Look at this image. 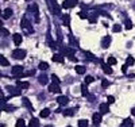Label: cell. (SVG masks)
I'll return each instance as SVG.
<instances>
[{"label": "cell", "instance_id": "1", "mask_svg": "<svg viewBox=\"0 0 135 127\" xmlns=\"http://www.w3.org/2000/svg\"><path fill=\"white\" fill-rule=\"evenodd\" d=\"M20 27H22V30L24 31V34H31L32 33V26L30 24V22L27 20L26 18H23V19H22Z\"/></svg>", "mask_w": 135, "mask_h": 127}, {"label": "cell", "instance_id": "2", "mask_svg": "<svg viewBox=\"0 0 135 127\" xmlns=\"http://www.w3.org/2000/svg\"><path fill=\"white\" fill-rule=\"evenodd\" d=\"M26 54H27L26 50H23V49H15L12 51V57L16 58V60H23L26 57Z\"/></svg>", "mask_w": 135, "mask_h": 127}, {"label": "cell", "instance_id": "3", "mask_svg": "<svg viewBox=\"0 0 135 127\" xmlns=\"http://www.w3.org/2000/svg\"><path fill=\"white\" fill-rule=\"evenodd\" d=\"M11 73H12V76H14V77H20L22 74H23V66H20V65H15V66H12Z\"/></svg>", "mask_w": 135, "mask_h": 127}, {"label": "cell", "instance_id": "4", "mask_svg": "<svg viewBox=\"0 0 135 127\" xmlns=\"http://www.w3.org/2000/svg\"><path fill=\"white\" fill-rule=\"evenodd\" d=\"M77 1H78V0H65L64 3H62V7L66 8V10H68V8H72V7H74L76 4H77Z\"/></svg>", "mask_w": 135, "mask_h": 127}, {"label": "cell", "instance_id": "5", "mask_svg": "<svg viewBox=\"0 0 135 127\" xmlns=\"http://www.w3.org/2000/svg\"><path fill=\"white\" fill-rule=\"evenodd\" d=\"M49 91H50L51 93H61V88H59L58 84H55V83L49 85Z\"/></svg>", "mask_w": 135, "mask_h": 127}, {"label": "cell", "instance_id": "6", "mask_svg": "<svg viewBox=\"0 0 135 127\" xmlns=\"http://www.w3.org/2000/svg\"><path fill=\"white\" fill-rule=\"evenodd\" d=\"M92 120H93V124H95V126H99V124L101 123V114H100V112L93 114V116H92Z\"/></svg>", "mask_w": 135, "mask_h": 127}, {"label": "cell", "instance_id": "7", "mask_svg": "<svg viewBox=\"0 0 135 127\" xmlns=\"http://www.w3.org/2000/svg\"><path fill=\"white\" fill-rule=\"evenodd\" d=\"M111 41H112V39H111V35H107V37H104V38H103V42H101V46L104 47V49H107L108 46L111 45Z\"/></svg>", "mask_w": 135, "mask_h": 127}, {"label": "cell", "instance_id": "8", "mask_svg": "<svg viewBox=\"0 0 135 127\" xmlns=\"http://www.w3.org/2000/svg\"><path fill=\"white\" fill-rule=\"evenodd\" d=\"M7 89L11 92V95H14V96H19L22 93L20 88H14V87H7Z\"/></svg>", "mask_w": 135, "mask_h": 127}, {"label": "cell", "instance_id": "9", "mask_svg": "<svg viewBox=\"0 0 135 127\" xmlns=\"http://www.w3.org/2000/svg\"><path fill=\"white\" fill-rule=\"evenodd\" d=\"M57 103H58L59 105H66L69 103V99H68L66 96H59L58 99H57Z\"/></svg>", "mask_w": 135, "mask_h": 127}, {"label": "cell", "instance_id": "10", "mask_svg": "<svg viewBox=\"0 0 135 127\" xmlns=\"http://www.w3.org/2000/svg\"><path fill=\"white\" fill-rule=\"evenodd\" d=\"M61 54L62 55H73L74 54V50L69 49V47H62L61 49Z\"/></svg>", "mask_w": 135, "mask_h": 127}, {"label": "cell", "instance_id": "11", "mask_svg": "<svg viewBox=\"0 0 135 127\" xmlns=\"http://www.w3.org/2000/svg\"><path fill=\"white\" fill-rule=\"evenodd\" d=\"M50 6H51V11H53V14H59V7L55 4L54 0H50Z\"/></svg>", "mask_w": 135, "mask_h": 127}, {"label": "cell", "instance_id": "12", "mask_svg": "<svg viewBox=\"0 0 135 127\" xmlns=\"http://www.w3.org/2000/svg\"><path fill=\"white\" fill-rule=\"evenodd\" d=\"M38 81L42 84V85H46V84L49 83V77L46 76V74H41V76L38 77Z\"/></svg>", "mask_w": 135, "mask_h": 127}, {"label": "cell", "instance_id": "13", "mask_svg": "<svg viewBox=\"0 0 135 127\" xmlns=\"http://www.w3.org/2000/svg\"><path fill=\"white\" fill-rule=\"evenodd\" d=\"M12 16V10L11 8H5L3 11V19H10Z\"/></svg>", "mask_w": 135, "mask_h": 127}, {"label": "cell", "instance_id": "14", "mask_svg": "<svg viewBox=\"0 0 135 127\" xmlns=\"http://www.w3.org/2000/svg\"><path fill=\"white\" fill-rule=\"evenodd\" d=\"M103 70H104L105 74H112V68H111L109 64H104L103 65Z\"/></svg>", "mask_w": 135, "mask_h": 127}, {"label": "cell", "instance_id": "15", "mask_svg": "<svg viewBox=\"0 0 135 127\" xmlns=\"http://www.w3.org/2000/svg\"><path fill=\"white\" fill-rule=\"evenodd\" d=\"M23 105L26 107L27 110H30V111H34V110H32V104H31V101H30V100L27 99V97H24V99H23Z\"/></svg>", "mask_w": 135, "mask_h": 127}, {"label": "cell", "instance_id": "16", "mask_svg": "<svg viewBox=\"0 0 135 127\" xmlns=\"http://www.w3.org/2000/svg\"><path fill=\"white\" fill-rule=\"evenodd\" d=\"M120 127H134V122L131 120V119H124Z\"/></svg>", "mask_w": 135, "mask_h": 127}, {"label": "cell", "instance_id": "17", "mask_svg": "<svg viewBox=\"0 0 135 127\" xmlns=\"http://www.w3.org/2000/svg\"><path fill=\"white\" fill-rule=\"evenodd\" d=\"M53 61H54V62H59V64H62V62H64V55H62V54H54L53 55Z\"/></svg>", "mask_w": 135, "mask_h": 127}, {"label": "cell", "instance_id": "18", "mask_svg": "<svg viewBox=\"0 0 135 127\" xmlns=\"http://www.w3.org/2000/svg\"><path fill=\"white\" fill-rule=\"evenodd\" d=\"M22 41H23V37L20 34H14V42H15V45H20Z\"/></svg>", "mask_w": 135, "mask_h": 127}, {"label": "cell", "instance_id": "19", "mask_svg": "<svg viewBox=\"0 0 135 127\" xmlns=\"http://www.w3.org/2000/svg\"><path fill=\"white\" fill-rule=\"evenodd\" d=\"M99 110H100V114L101 115H104V114H108V104H100V107H99Z\"/></svg>", "mask_w": 135, "mask_h": 127}, {"label": "cell", "instance_id": "20", "mask_svg": "<svg viewBox=\"0 0 135 127\" xmlns=\"http://www.w3.org/2000/svg\"><path fill=\"white\" fill-rule=\"evenodd\" d=\"M74 70L78 73V74H84V73L86 72V68L85 66H81V65H77V66L74 68Z\"/></svg>", "mask_w": 135, "mask_h": 127}, {"label": "cell", "instance_id": "21", "mask_svg": "<svg viewBox=\"0 0 135 127\" xmlns=\"http://www.w3.org/2000/svg\"><path fill=\"white\" fill-rule=\"evenodd\" d=\"M18 87L20 89H27L30 87V83H27V81H18Z\"/></svg>", "mask_w": 135, "mask_h": 127}, {"label": "cell", "instance_id": "22", "mask_svg": "<svg viewBox=\"0 0 135 127\" xmlns=\"http://www.w3.org/2000/svg\"><path fill=\"white\" fill-rule=\"evenodd\" d=\"M76 110H77V108H70V110L64 111L62 114H64V116H73L74 115V112H76Z\"/></svg>", "mask_w": 135, "mask_h": 127}, {"label": "cell", "instance_id": "23", "mask_svg": "<svg viewBox=\"0 0 135 127\" xmlns=\"http://www.w3.org/2000/svg\"><path fill=\"white\" fill-rule=\"evenodd\" d=\"M30 127H39V120L37 118H32L30 120Z\"/></svg>", "mask_w": 135, "mask_h": 127}, {"label": "cell", "instance_id": "24", "mask_svg": "<svg viewBox=\"0 0 135 127\" xmlns=\"http://www.w3.org/2000/svg\"><path fill=\"white\" fill-rule=\"evenodd\" d=\"M39 115H41V118H47V116L50 115V110H49V108H45V110L41 111Z\"/></svg>", "mask_w": 135, "mask_h": 127}, {"label": "cell", "instance_id": "25", "mask_svg": "<svg viewBox=\"0 0 135 127\" xmlns=\"http://www.w3.org/2000/svg\"><path fill=\"white\" fill-rule=\"evenodd\" d=\"M134 64H135V58L132 55H128V57H127V65H128V66H132Z\"/></svg>", "mask_w": 135, "mask_h": 127}, {"label": "cell", "instance_id": "26", "mask_svg": "<svg viewBox=\"0 0 135 127\" xmlns=\"http://www.w3.org/2000/svg\"><path fill=\"white\" fill-rule=\"evenodd\" d=\"M39 69H41V70H47L49 69V64L47 62H39Z\"/></svg>", "mask_w": 135, "mask_h": 127}, {"label": "cell", "instance_id": "27", "mask_svg": "<svg viewBox=\"0 0 135 127\" xmlns=\"http://www.w3.org/2000/svg\"><path fill=\"white\" fill-rule=\"evenodd\" d=\"M0 64H1V66H8V60L3 55H0Z\"/></svg>", "mask_w": 135, "mask_h": 127}, {"label": "cell", "instance_id": "28", "mask_svg": "<svg viewBox=\"0 0 135 127\" xmlns=\"http://www.w3.org/2000/svg\"><path fill=\"white\" fill-rule=\"evenodd\" d=\"M81 93L84 96H88V88H86V84H82L81 85Z\"/></svg>", "mask_w": 135, "mask_h": 127}, {"label": "cell", "instance_id": "29", "mask_svg": "<svg viewBox=\"0 0 135 127\" xmlns=\"http://www.w3.org/2000/svg\"><path fill=\"white\" fill-rule=\"evenodd\" d=\"M78 127H88V120H85V119L78 120Z\"/></svg>", "mask_w": 135, "mask_h": 127}, {"label": "cell", "instance_id": "30", "mask_svg": "<svg viewBox=\"0 0 135 127\" xmlns=\"http://www.w3.org/2000/svg\"><path fill=\"white\" fill-rule=\"evenodd\" d=\"M16 127H26L24 120H23V119H18V122H16Z\"/></svg>", "mask_w": 135, "mask_h": 127}, {"label": "cell", "instance_id": "31", "mask_svg": "<svg viewBox=\"0 0 135 127\" xmlns=\"http://www.w3.org/2000/svg\"><path fill=\"white\" fill-rule=\"evenodd\" d=\"M112 30H113V33H119V31H122V26L120 24H113Z\"/></svg>", "mask_w": 135, "mask_h": 127}, {"label": "cell", "instance_id": "32", "mask_svg": "<svg viewBox=\"0 0 135 127\" xmlns=\"http://www.w3.org/2000/svg\"><path fill=\"white\" fill-rule=\"evenodd\" d=\"M78 16H80L81 19H86V18H89V15L85 14V11H81V12H78Z\"/></svg>", "mask_w": 135, "mask_h": 127}, {"label": "cell", "instance_id": "33", "mask_svg": "<svg viewBox=\"0 0 135 127\" xmlns=\"http://www.w3.org/2000/svg\"><path fill=\"white\" fill-rule=\"evenodd\" d=\"M69 20H70L69 15H62V22H64V24H68V23H69Z\"/></svg>", "mask_w": 135, "mask_h": 127}, {"label": "cell", "instance_id": "34", "mask_svg": "<svg viewBox=\"0 0 135 127\" xmlns=\"http://www.w3.org/2000/svg\"><path fill=\"white\" fill-rule=\"evenodd\" d=\"M107 62L109 64V65H115V64H116V58H113V57H109V58L107 60Z\"/></svg>", "mask_w": 135, "mask_h": 127}, {"label": "cell", "instance_id": "35", "mask_svg": "<svg viewBox=\"0 0 135 127\" xmlns=\"http://www.w3.org/2000/svg\"><path fill=\"white\" fill-rule=\"evenodd\" d=\"M50 77H51V80H53V83H55V84H59V83H61V80H59V78L57 77L55 74H53V76H50Z\"/></svg>", "mask_w": 135, "mask_h": 127}, {"label": "cell", "instance_id": "36", "mask_svg": "<svg viewBox=\"0 0 135 127\" xmlns=\"http://www.w3.org/2000/svg\"><path fill=\"white\" fill-rule=\"evenodd\" d=\"M93 80H95V78L92 77V76H88V77H85V84H91V83H93Z\"/></svg>", "mask_w": 135, "mask_h": 127}, {"label": "cell", "instance_id": "37", "mask_svg": "<svg viewBox=\"0 0 135 127\" xmlns=\"http://www.w3.org/2000/svg\"><path fill=\"white\" fill-rule=\"evenodd\" d=\"M124 27H126V30H131V28H132V23L130 22V20H127V22H126V26H124Z\"/></svg>", "mask_w": 135, "mask_h": 127}, {"label": "cell", "instance_id": "38", "mask_svg": "<svg viewBox=\"0 0 135 127\" xmlns=\"http://www.w3.org/2000/svg\"><path fill=\"white\" fill-rule=\"evenodd\" d=\"M108 85H109V81H108V80H103V81H101V87H103V88H107Z\"/></svg>", "mask_w": 135, "mask_h": 127}, {"label": "cell", "instance_id": "39", "mask_svg": "<svg viewBox=\"0 0 135 127\" xmlns=\"http://www.w3.org/2000/svg\"><path fill=\"white\" fill-rule=\"evenodd\" d=\"M1 34H3L4 37H7V35H10V33H8V30H7V28H3V27H1Z\"/></svg>", "mask_w": 135, "mask_h": 127}, {"label": "cell", "instance_id": "40", "mask_svg": "<svg viewBox=\"0 0 135 127\" xmlns=\"http://www.w3.org/2000/svg\"><path fill=\"white\" fill-rule=\"evenodd\" d=\"M107 100H108V103H109V104H112L113 101H115V97H113V96H108Z\"/></svg>", "mask_w": 135, "mask_h": 127}, {"label": "cell", "instance_id": "41", "mask_svg": "<svg viewBox=\"0 0 135 127\" xmlns=\"http://www.w3.org/2000/svg\"><path fill=\"white\" fill-rule=\"evenodd\" d=\"M4 110H5V111H15L16 108H15V107H10V105H5Z\"/></svg>", "mask_w": 135, "mask_h": 127}, {"label": "cell", "instance_id": "42", "mask_svg": "<svg viewBox=\"0 0 135 127\" xmlns=\"http://www.w3.org/2000/svg\"><path fill=\"white\" fill-rule=\"evenodd\" d=\"M127 66H128V65H127V64H126V65H123V66H122V72H123V73H126V72H127Z\"/></svg>", "mask_w": 135, "mask_h": 127}, {"label": "cell", "instance_id": "43", "mask_svg": "<svg viewBox=\"0 0 135 127\" xmlns=\"http://www.w3.org/2000/svg\"><path fill=\"white\" fill-rule=\"evenodd\" d=\"M88 100H91V101H93V100H95V96H93V95H91V96L88 95Z\"/></svg>", "mask_w": 135, "mask_h": 127}, {"label": "cell", "instance_id": "44", "mask_svg": "<svg viewBox=\"0 0 135 127\" xmlns=\"http://www.w3.org/2000/svg\"><path fill=\"white\" fill-rule=\"evenodd\" d=\"M131 114H132V115L135 116V108H132V110H131Z\"/></svg>", "mask_w": 135, "mask_h": 127}, {"label": "cell", "instance_id": "45", "mask_svg": "<svg viewBox=\"0 0 135 127\" xmlns=\"http://www.w3.org/2000/svg\"><path fill=\"white\" fill-rule=\"evenodd\" d=\"M46 127H53V126H46Z\"/></svg>", "mask_w": 135, "mask_h": 127}, {"label": "cell", "instance_id": "46", "mask_svg": "<svg viewBox=\"0 0 135 127\" xmlns=\"http://www.w3.org/2000/svg\"><path fill=\"white\" fill-rule=\"evenodd\" d=\"M69 127H70V126H69Z\"/></svg>", "mask_w": 135, "mask_h": 127}]
</instances>
